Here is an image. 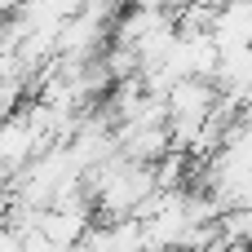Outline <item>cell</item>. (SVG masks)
Wrapping results in <instances>:
<instances>
[{"mask_svg": "<svg viewBox=\"0 0 252 252\" xmlns=\"http://www.w3.org/2000/svg\"><path fill=\"white\" fill-rule=\"evenodd\" d=\"M213 40L226 44H252V0H230L221 9H213Z\"/></svg>", "mask_w": 252, "mask_h": 252, "instance_id": "277c9868", "label": "cell"}, {"mask_svg": "<svg viewBox=\"0 0 252 252\" xmlns=\"http://www.w3.org/2000/svg\"><path fill=\"white\" fill-rule=\"evenodd\" d=\"M111 35V27L106 22H97V18H89L84 9L80 13H71L62 27H58V58H75V62H84V58H97Z\"/></svg>", "mask_w": 252, "mask_h": 252, "instance_id": "7a4b0ae2", "label": "cell"}, {"mask_svg": "<svg viewBox=\"0 0 252 252\" xmlns=\"http://www.w3.org/2000/svg\"><path fill=\"white\" fill-rule=\"evenodd\" d=\"M89 217H93V213H71V208H53V204H49V208L35 213V226H40V235H44L53 248H71V244L84 239Z\"/></svg>", "mask_w": 252, "mask_h": 252, "instance_id": "3957f363", "label": "cell"}, {"mask_svg": "<svg viewBox=\"0 0 252 252\" xmlns=\"http://www.w3.org/2000/svg\"><path fill=\"white\" fill-rule=\"evenodd\" d=\"M168 102V120H208V111L217 106V84L208 75H182L173 80V89L164 93Z\"/></svg>", "mask_w": 252, "mask_h": 252, "instance_id": "6da1fadb", "label": "cell"}]
</instances>
